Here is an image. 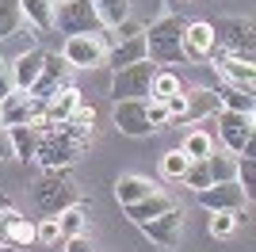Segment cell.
I'll return each mask as SVG.
<instances>
[{
	"instance_id": "cell-1",
	"label": "cell",
	"mask_w": 256,
	"mask_h": 252,
	"mask_svg": "<svg viewBox=\"0 0 256 252\" xmlns=\"http://www.w3.org/2000/svg\"><path fill=\"white\" fill-rule=\"evenodd\" d=\"M184 27H188V20H180V16H160L146 27V54L153 65L184 62Z\"/></svg>"
},
{
	"instance_id": "cell-2",
	"label": "cell",
	"mask_w": 256,
	"mask_h": 252,
	"mask_svg": "<svg viewBox=\"0 0 256 252\" xmlns=\"http://www.w3.org/2000/svg\"><path fill=\"white\" fill-rule=\"evenodd\" d=\"M80 149H84V142H76V138L69 134V130H65V122H62V126H54V130H46V134L38 138L34 160H38V164H42L46 172H58V168L73 164Z\"/></svg>"
},
{
	"instance_id": "cell-3",
	"label": "cell",
	"mask_w": 256,
	"mask_h": 252,
	"mask_svg": "<svg viewBox=\"0 0 256 252\" xmlns=\"http://www.w3.org/2000/svg\"><path fill=\"white\" fill-rule=\"evenodd\" d=\"M54 27H58L65 38H73V34H100V31H104V23H100L92 0H69V4H58V8H54Z\"/></svg>"
},
{
	"instance_id": "cell-4",
	"label": "cell",
	"mask_w": 256,
	"mask_h": 252,
	"mask_svg": "<svg viewBox=\"0 0 256 252\" xmlns=\"http://www.w3.org/2000/svg\"><path fill=\"white\" fill-rule=\"evenodd\" d=\"M73 199H76L73 184L65 176H58V172H46V176L34 184V206L42 210L46 218H58L65 206H73Z\"/></svg>"
},
{
	"instance_id": "cell-5",
	"label": "cell",
	"mask_w": 256,
	"mask_h": 252,
	"mask_svg": "<svg viewBox=\"0 0 256 252\" xmlns=\"http://www.w3.org/2000/svg\"><path fill=\"white\" fill-rule=\"evenodd\" d=\"M214 130L222 138L226 153L241 157L248 146H252V115H241V111H218L214 115Z\"/></svg>"
},
{
	"instance_id": "cell-6",
	"label": "cell",
	"mask_w": 256,
	"mask_h": 252,
	"mask_svg": "<svg viewBox=\"0 0 256 252\" xmlns=\"http://www.w3.org/2000/svg\"><path fill=\"white\" fill-rule=\"evenodd\" d=\"M153 73H157V65H153V62H138V65L118 69L115 80H111V96H115V104H118V100H150Z\"/></svg>"
},
{
	"instance_id": "cell-7",
	"label": "cell",
	"mask_w": 256,
	"mask_h": 252,
	"mask_svg": "<svg viewBox=\"0 0 256 252\" xmlns=\"http://www.w3.org/2000/svg\"><path fill=\"white\" fill-rule=\"evenodd\" d=\"M62 58L69 69H92V65H100L107 58V50L100 42V34H73V38H65Z\"/></svg>"
},
{
	"instance_id": "cell-8",
	"label": "cell",
	"mask_w": 256,
	"mask_h": 252,
	"mask_svg": "<svg viewBox=\"0 0 256 252\" xmlns=\"http://www.w3.org/2000/svg\"><path fill=\"white\" fill-rule=\"evenodd\" d=\"M210 27H214V38H218V50L252 58V27H248V23H241V20H218V23H210Z\"/></svg>"
},
{
	"instance_id": "cell-9",
	"label": "cell",
	"mask_w": 256,
	"mask_h": 252,
	"mask_svg": "<svg viewBox=\"0 0 256 252\" xmlns=\"http://www.w3.org/2000/svg\"><path fill=\"white\" fill-rule=\"evenodd\" d=\"M65 73H69V65H65L62 54H46L42 73H38V80H34V88H31L27 96H34V100H46V104H50L54 96L65 88Z\"/></svg>"
},
{
	"instance_id": "cell-10",
	"label": "cell",
	"mask_w": 256,
	"mask_h": 252,
	"mask_svg": "<svg viewBox=\"0 0 256 252\" xmlns=\"http://www.w3.org/2000/svg\"><path fill=\"white\" fill-rule=\"evenodd\" d=\"M195 199L203 202L206 210H241L248 202V195L237 180H230V184H210V188L195 191Z\"/></svg>"
},
{
	"instance_id": "cell-11",
	"label": "cell",
	"mask_w": 256,
	"mask_h": 252,
	"mask_svg": "<svg viewBox=\"0 0 256 252\" xmlns=\"http://www.w3.org/2000/svg\"><path fill=\"white\" fill-rule=\"evenodd\" d=\"M180 46H184V58H188V62H206V58H214V50H218L214 27L210 23H188Z\"/></svg>"
},
{
	"instance_id": "cell-12",
	"label": "cell",
	"mask_w": 256,
	"mask_h": 252,
	"mask_svg": "<svg viewBox=\"0 0 256 252\" xmlns=\"http://www.w3.org/2000/svg\"><path fill=\"white\" fill-rule=\"evenodd\" d=\"M146 104H150V100H118V104H115V126L126 138L153 134V130H150V118H146Z\"/></svg>"
},
{
	"instance_id": "cell-13",
	"label": "cell",
	"mask_w": 256,
	"mask_h": 252,
	"mask_svg": "<svg viewBox=\"0 0 256 252\" xmlns=\"http://www.w3.org/2000/svg\"><path fill=\"white\" fill-rule=\"evenodd\" d=\"M42 62H46V50H23L12 58V88H20V92H31L34 80H38V73H42Z\"/></svg>"
},
{
	"instance_id": "cell-14",
	"label": "cell",
	"mask_w": 256,
	"mask_h": 252,
	"mask_svg": "<svg viewBox=\"0 0 256 252\" xmlns=\"http://www.w3.org/2000/svg\"><path fill=\"white\" fill-rule=\"evenodd\" d=\"M214 58H218V69H222L226 84H237V88L252 92V80H256L252 58H241V54H230V50H214Z\"/></svg>"
},
{
	"instance_id": "cell-15",
	"label": "cell",
	"mask_w": 256,
	"mask_h": 252,
	"mask_svg": "<svg viewBox=\"0 0 256 252\" xmlns=\"http://www.w3.org/2000/svg\"><path fill=\"white\" fill-rule=\"evenodd\" d=\"M142 230L150 233L157 244H180V233H184V214H180V206H172V210H164V214H157V218L142 222Z\"/></svg>"
},
{
	"instance_id": "cell-16",
	"label": "cell",
	"mask_w": 256,
	"mask_h": 252,
	"mask_svg": "<svg viewBox=\"0 0 256 252\" xmlns=\"http://www.w3.org/2000/svg\"><path fill=\"white\" fill-rule=\"evenodd\" d=\"M138 62H150V54H146V31L142 34H134V38H122V42H115L111 50H107V65L111 69H126V65H138Z\"/></svg>"
},
{
	"instance_id": "cell-17",
	"label": "cell",
	"mask_w": 256,
	"mask_h": 252,
	"mask_svg": "<svg viewBox=\"0 0 256 252\" xmlns=\"http://www.w3.org/2000/svg\"><path fill=\"white\" fill-rule=\"evenodd\" d=\"M0 244H12V248H27V244H34V226L23 218V214L8 210V214L0 218Z\"/></svg>"
},
{
	"instance_id": "cell-18",
	"label": "cell",
	"mask_w": 256,
	"mask_h": 252,
	"mask_svg": "<svg viewBox=\"0 0 256 252\" xmlns=\"http://www.w3.org/2000/svg\"><path fill=\"white\" fill-rule=\"evenodd\" d=\"M80 104H84V92H80V88H73V84H65L62 92H58L50 104H46L50 130H54V126H62V122H69V118H73V111H76Z\"/></svg>"
},
{
	"instance_id": "cell-19",
	"label": "cell",
	"mask_w": 256,
	"mask_h": 252,
	"mask_svg": "<svg viewBox=\"0 0 256 252\" xmlns=\"http://www.w3.org/2000/svg\"><path fill=\"white\" fill-rule=\"evenodd\" d=\"M31 118V96L20 92V88H12L4 100H0V122L4 126H27Z\"/></svg>"
},
{
	"instance_id": "cell-20",
	"label": "cell",
	"mask_w": 256,
	"mask_h": 252,
	"mask_svg": "<svg viewBox=\"0 0 256 252\" xmlns=\"http://www.w3.org/2000/svg\"><path fill=\"white\" fill-rule=\"evenodd\" d=\"M188 96V111H184V122H199V118H210L222 111L214 88H199V92H184Z\"/></svg>"
},
{
	"instance_id": "cell-21",
	"label": "cell",
	"mask_w": 256,
	"mask_h": 252,
	"mask_svg": "<svg viewBox=\"0 0 256 252\" xmlns=\"http://www.w3.org/2000/svg\"><path fill=\"white\" fill-rule=\"evenodd\" d=\"M214 96H218V104H222V111H241V115H252V92L248 88H237V84H218L214 88Z\"/></svg>"
},
{
	"instance_id": "cell-22",
	"label": "cell",
	"mask_w": 256,
	"mask_h": 252,
	"mask_svg": "<svg viewBox=\"0 0 256 252\" xmlns=\"http://www.w3.org/2000/svg\"><path fill=\"white\" fill-rule=\"evenodd\" d=\"M172 206H176V202H172L168 195H164V191H153V195H146L142 202H130V206H126V214H130V218H134V222L142 226V222L157 218V214H164V210H172Z\"/></svg>"
},
{
	"instance_id": "cell-23",
	"label": "cell",
	"mask_w": 256,
	"mask_h": 252,
	"mask_svg": "<svg viewBox=\"0 0 256 252\" xmlns=\"http://www.w3.org/2000/svg\"><path fill=\"white\" fill-rule=\"evenodd\" d=\"M206 160V172H210V184H230L237 180V157L234 153H226V149H210V157Z\"/></svg>"
},
{
	"instance_id": "cell-24",
	"label": "cell",
	"mask_w": 256,
	"mask_h": 252,
	"mask_svg": "<svg viewBox=\"0 0 256 252\" xmlns=\"http://www.w3.org/2000/svg\"><path fill=\"white\" fill-rule=\"evenodd\" d=\"M54 0H20V12L23 20L31 23V27H38V31H54Z\"/></svg>"
},
{
	"instance_id": "cell-25",
	"label": "cell",
	"mask_w": 256,
	"mask_h": 252,
	"mask_svg": "<svg viewBox=\"0 0 256 252\" xmlns=\"http://www.w3.org/2000/svg\"><path fill=\"white\" fill-rule=\"evenodd\" d=\"M153 191H157V188H153L150 180H142V176H122V180L115 184V199L122 202V206H130V202H142L146 195H153Z\"/></svg>"
},
{
	"instance_id": "cell-26",
	"label": "cell",
	"mask_w": 256,
	"mask_h": 252,
	"mask_svg": "<svg viewBox=\"0 0 256 252\" xmlns=\"http://www.w3.org/2000/svg\"><path fill=\"white\" fill-rule=\"evenodd\" d=\"M58 230H62V241H69V237H84V230H88V214H84V206H65L62 214H58Z\"/></svg>"
},
{
	"instance_id": "cell-27",
	"label": "cell",
	"mask_w": 256,
	"mask_h": 252,
	"mask_svg": "<svg viewBox=\"0 0 256 252\" xmlns=\"http://www.w3.org/2000/svg\"><path fill=\"white\" fill-rule=\"evenodd\" d=\"M23 12H20V0H0V42H8L12 34L23 31Z\"/></svg>"
},
{
	"instance_id": "cell-28",
	"label": "cell",
	"mask_w": 256,
	"mask_h": 252,
	"mask_svg": "<svg viewBox=\"0 0 256 252\" xmlns=\"http://www.w3.org/2000/svg\"><path fill=\"white\" fill-rule=\"evenodd\" d=\"M176 92H184V80L172 73V69H157V73H153V84H150V100H160V104H164V100L176 96Z\"/></svg>"
},
{
	"instance_id": "cell-29",
	"label": "cell",
	"mask_w": 256,
	"mask_h": 252,
	"mask_svg": "<svg viewBox=\"0 0 256 252\" xmlns=\"http://www.w3.org/2000/svg\"><path fill=\"white\" fill-rule=\"evenodd\" d=\"M92 4L104 27H118L122 20H130V0H92Z\"/></svg>"
},
{
	"instance_id": "cell-30",
	"label": "cell",
	"mask_w": 256,
	"mask_h": 252,
	"mask_svg": "<svg viewBox=\"0 0 256 252\" xmlns=\"http://www.w3.org/2000/svg\"><path fill=\"white\" fill-rule=\"evenodd\" d=\"M38 130L31 126H12V146H16V157L20 160H34V149H38Z\"/></svg>"
},
{
	"instance_id": "cell-31",
	"label": "cell",
	"mask_w": 256,
	"mask_h": 252,
	"mask_svg": "<svg viewBox=\"0 0 256 252\" xmlns=\"http://www.w3.org/2000/svg\"><path fill=\"white\" fill-rule=\"evenodd\" d=\"M206 233L210 237H234L237 233V210H210V222H206Z\"/></svg>"
},
{
	"instance_id": "cell-32",
	"label": "cell",
	"mask_w": 256,
	"mask_h": 252,
	"mask_svg": "<svg viewBox=\"0 0 256 252\" xmlns=\"http://www.w3.org/2000/svg\"><path fill=\"white\" fill-rule=\"evenodd\" d=\"M184 153H188V157H192V160H203V157H210V134H203V130H192V134H188V138H184Z\"/></svg>"
},
{
	"instance_id": "cell-33",
	"label": "cell",
	"mask_w": 256,
	"mask_h": 252,
	"mask_svg": "<svg viewBox=\"0 0 256 252\" xmlns=\"http://www.w3.org/2000/svg\"><path fill=\"white\" fill-rule=\"evenodd\" d=\"M188 164H192V157H188L184 149H172V153L160 157V172H164L168 180H180L184 172H188Z\"/></svg>"
},
{
	"instance_id": "cell-34",
	"label": "cell",
	"mask_w": 256,
	"mask_h": 252,
	"mask_svg": "<svg viewBox=\"0 0 256 252\" xmlns=\"http://www.w3.org/2000/svg\"><path fill=\"white\" fill-rule=\"evenodd\" d=\"M237 184L245 188V195L252 191V184H256V160H252V146L237 157Z\"/></svg>"
},
{
	"instance_id": "cell-35",
	"label": "cell",
	"mask_w": 256,
	"mask_h": 252,
	"mask_svg": "<svg viewBox=\"0 0 256 252\" xmlns=\"http://www.w3.org/2000/svg\"><path fill=\"white\" fill-rule=\"evenodd\" d=\"M180 180H184V184H188L192 191L210 188V172H206V160H192V164H188V172H184Z\"/></svg>"
},
{
	"instance_id": "cell-36",
	"label": "cell",
	"mask_w": 256,
	"mask_h": 252,
	"mask_svg": "<svg viewBox=\"0 0 256 252\" xmlns=\"http://www.w3.org/2000/svg\"><path fill=\"white\" fill-rule=\"evenodd\" d=\"M34 241L42 244H62V230H58V218H42L34 226Z\"/></svg>"
},
{
	"instance_id": "cell-37",
	"label": "cell",
	"mask_w": 256,
	"mask_h": 252,
	"mask_svg": "<svg viewBox=\"0 0 256 252\" xmlns=\"http://www.w3.org/2000/svg\"><path fill=\"white\" fill-rule=\"evenodd\" d=\"M146 118H150V130H160V126H168V122H172L160 100H150V104H146Z\"/></svg>"
},
{
	"instance_id": "cell-38",
	"label": "cell",
	"mask_w": 256,
	"mask_h": 252,
	"mask_svg": "<svg viewBox=\"0 0 256 252\" xmlns=\"http://www.w3.org/2000/svg\"><path fill=\"white\" fill-rule=\"evenodd\" d=\"M142 31H146V23H138V20H122L118 27H111V38L122 42V38H134V34H142Z\"/></svg>"
},
{
	"instance_id": "cell-39",
	"label": "cell",
	"mask_w": 256,
	"mask_h": 252,
	"mask_svg": "<svg viewBox=\"0 0 256 252\" xmlns=\"http://www.w3.org/2000/svg\"><path fill=\"white\" fill-rule=\"evenodd\" d=\"M164 111H168V118H180V122H184V111H188V96H184V92L168 96V100H164Z\"/></svg>"
},
{
	"instance_id": "cell-40",
	"label": "cell",
	"mask_w": 256,
	"mask_h": 252,
	"mask_svg": "<svg viewBox=\"0 0 256 252\" xmlns=\"http://www.w3.org/2000/svg\"><path fill=\"white\" fill-rule=\"evenodd\" d=\"M16 157V146H12V126L0 122V160H12Z\"/></svg>"
},
{
	"instance_id": "cell-41",
	"label": "cell",
	"mask_w": 256,
	"mask_h": 252,
	"mask_svg": "<svg viewBox=\"0 0 256 252\" xmlns=\"http://www.w3.org/2000/svg\"><path fill=\"white\" fill-rule=\"evenodd\" d=\"M62 244H65V252H100L88 237H69V241H62Z\"/></svg>"
},
{
	"instance_id": "cell-42",
	"label": "cell",
	"mask_w": 256,
	"mask_h": 252,
	"mask_svg": "<svg viewBox=\"0 0 256 252\" xmlns=\"http://www.w3.org/2000/svg\"><path fill=\"white\" fill-rule=\"evenodd\" d=\"M8 92H12V73L4 69V65H0V100H4Z\"/></svg>"
},
{
	"instance_id": "cell-43",
	"label": "cell",
	"mask_w": 256,
	"mask_h": 252,
	"mask_svg": "<svg viewBox=\"0 0 256 252\" xmlns=\"http://www.w3.org/2000/svg\"><path fill=\"white\" fill-rule=\"evenodd\" d=\"M54 4H69V0H54Z\"/></svg>"
}]
</instances>
